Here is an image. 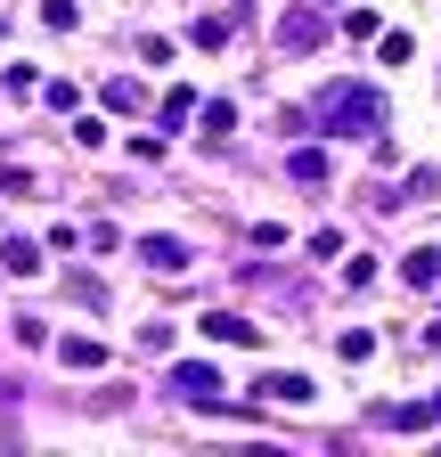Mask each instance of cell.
Returning a JSON list of instances; mask_svg holds the SVG:
<instances>
[{
    "label": "cell",
    "instance_id": "obj_6",
    "mask_svg": "<svg viewBox=\"0 0 441 457\" xmlns=\"http://www.w3.org/2000/svg\"><path fill=\"white\" fill-rule=\"evenodd\" d=\"M287 171H295L303 188H319V180H327V147H295V155H287Z\"/></svg>",
    "mask_w": 441,
    "mask_h": 457
},
{
    "label": "cell",
    "instance_id": "obj_3",
    "mask_svg": "<svg viewBox=\"0 0 441 457\" xmlns=\"http://www.w3.org/2000/svg\"><path fill=\"white\" fill-rule=\"evenodd\" d=\"M188 253H196L188 237H139V262L147 270H188Z\"/></svg>",
    "mask_w": 441,
    "mask_h": 457
},
{
    "label": "cell",
    "instance_id": "obj_4",
    "mask_svg": "<svg viewBox=\"0 0 441 457\" xmlns=\"http://www.w3.org/2000/svg\"><path fill=\"white\" fill-rule=\"evenodd\" d=\"M204 343H262V327L237 311H204Z\"/></svg>",
    "mask_w": 441,
    "mask_h": 457
},
{
    "label": "cell",
    "instance_id": "obj_15",
    "mask_svg": "<svg viewBox=\"0 0 441 457\" xmlns=\"http://www.w3.org/2000/svg\"><path fill=\"white\" fill-rule=\"evenodd\" d=\"M139 98H147L139 82H106V106H115V114H139Z\"/></svg>",
    "mask_w": 441,
    "mask_h": 457
},
{
    "label": "cell",
    "instance_id": "obj_18",
    "mask_svg": "<svg viewBox=\"0 0 441 457\" xmlns=\"http://www.w3.org/2000/svg\"><path fill=\"white\" fill-rule=\"evenodd\" d=\"M433 417H441V400H433Z\"/></svg>",
    "mask_w": 441,
    "mask_h": 457
},
{
    "label": "cell",
    "instance_id": "obj_1",
    "mask_svg": "<svg viewBox=\"0 0 441 457\" xmlns=\"http://www.w3.org/2000/svg\"><path fill=\"white\" fill-rule=\"evenodd\" d=\"M319 123L336 131V139H376V131H384L376 82H336V90H319Z\"/></svg>",
    "mask_w": 441,
    "mask_h": 457
},
{
    "label": "cell",
    "instance_id": "obj_16",
    "mask_svg": "<svg viewBox=\"0 0 441 457\" xmlns=\"http://www.w3.org/2000/svg\"><path fill=\"white\" fill-rule=\"evenodd\" d=\"M74 303H90V311H106V286H98L90 270H74Z\"/></svg>",
    "mask_w": 441,
    "mask_h": 457
},
{
    "label": "cell",
    "instance_id": "obj_10",
    "mask_svg": "<svg viewBox=\"0 0 441 457\" xmlns=\"http://www.w3.org/2000/svg\"><path fill=\"white\" fill-rule=\"evenodd\" d=\"M180 392H188V400H212V392H220V368H212V360H204V368H180Z\"/></svg>",
    "mask_w": 441,
    "mask_h": 457
},
{
    "label": "cell",
    "instance_id": "obj_8",
    "mask_svg": "<svg viewBox=\"0 0 441 457\" xmlns=\"http://www.w3.org/2000/svg\"><path fill=\"white\" fill-rule=\"evenodd\" d=\"M196 131H204V139H229V131H237V106H229V98H212V106L196 114Z\"/></svg>",
    "mask_w": 441,
    "mask_h": 457
},
{
    "label": "cell",
    "instance_id": "obj_12",
    "mask_svg": "<svg viewBox=\"0 0 441 457\" xmlns=\"http://www.w3.org/2000/svg\"><path fill=\"white\" fill-rule=\"evenodd\" d=\"M41 25H49V33H82V9H74V0H49Z\"/></svg>",
    "mask_w": 441,
    "mask_h": 457
},
{
    "label": "cell",
    "instance_id": "obj_9",
    "mask_svg": "<svg viewBox=\"0 0 441 457\" xmlns=\"http://www.w3.org/2000/svg\"><path fill=\"white\" fill-rule=\"evenodd\" d=\"M384 425H393V433H425V425H433V400H409V409H384Z\"/></svg>",
    "mask_w": 441,
    "mask_h": 457
},
{
    "label": "cell",
    "instance_id": "obj_2",
    "mask_svg": "<svg viewBox=\"0 0 441 457\" xmlns=\"http://www.w3.org/2000/svg\"><path fill=\"white\" fill-rule=\"evenodd\" d=\"M58 368H66V376H98V368H106V343L66 335V343H58Z\"/></svg>",
    "mask_w": 441,
    "mask_h": 457
},
{
    "label": "cell",
    "instance_id": "obj_7",
    "mask_svg": "<svg viewBox=\"0 0 441 457\" xmlns=\"http://www.w3.org/2000/svg\"><path fill=\"white\" fill-rule=\"evenodd\" d=\"M0 262H9V278H33V270H41V245H33V237H9V245H0Z\"/></svg>",
    "mask_w": 441,
    "mask_h": 457
},
{
    "label": "cell",
    "instance_id": "obj_14",
    "mask_svg": "<svg viewBox=\"0 0 441 457\" xmlns=\"http://www.w3.org/2000/svg\"><path fill=\"white\" fill-rule=\"evenodd\" d=\"M376 57H384V66H409L417 41H409V33H384V41H376Z\"/></svg>",
    "mask_w": 441,
    "mask_h": 457
},
{
    "label": "cell",
    "instance_id": "obj_17",
    "mask_svg": "<svg viewBox=\"0 0 441 457\" xmlns=\"http://www.w3.org/2000/svg\"><path fill=\"white\" fill-rule=\"evenodd\" d=\"M319 41V17H287V49H311Z\"/></svg>",
    "mask_w": 441,
    "mask_h": 457
},
{
    "label": "cell",
    "instance_id": "obj_13",
    "mask_svg": "<svg viewBox=\"0 0 441 457\" xmlns=\"http://www.w3.org/2000/svg\"><path fill=\"white\" fill-rule=\"evenodd\" d=\"M401 278H409V286H433V278H441V253H409Z\"/></svg>",
    "mask_w": 441,
    "mask_h": 457
},
{
    "label": "cell",
    "instance_id": "obj_19",
    "mask_svg": "<svg viewBox=\"0 0 441 457\" xmlns=\"http://www.w3.org/2000/svg\"><path fill=\"white\" fill-rule=\"evenodd\" d=\"M0 33H9V25H0Z\"/></svg>",
    "mask_w": 441,
    "mask_h": 457
},
{
    "label": "cell",
    "instance_id": "obj_5",
    "mask_svg": "<svg viewBox=\"0 0 441 457\" xmlns=\"http://www.w3.org/2000/svg\"><path fill=\"white\" fill-rule=\"evenodd\" d=\"M262 400H287V409H303V400H311V376H295V368L262 376Z\"/></svg>",
    "mask_w": 441,
    "mask_h": 457
},
{
    "label": "cell",
    "instance_id": "obj_11",
    "mask_svg": "<svg viewBox=\"0 0 441 457\" xmlns=\"http://www.w3.org/2000/svg\"><path fill=\"white\" fill-rule=\"evenodd\" d=\"M155 114H163V131H180L188 114H196V90H163V106H155Z\"/></svg>",
    "mask_w": 441,
    "mask_h": 457
}]
</instances>
